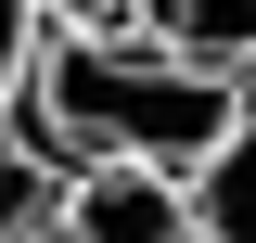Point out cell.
<instances>
[{
    "label": "cell",
    "instance_id": "1",
    "mask_svg": "<svg viewBox=\"0 0 256 243\" xmlns=\"http://www.w3.org/2000/svg\"><path fill=\"white\" fill-rule=\"evenodd\" d=\"M230 102H244L230 64H192V52H166V38L116 26V38H38L13 116H26V141L52 154L64 180H77V166H154V180H192V166L218 154Z\"/></svg>",
    "mask_w": 256,
    "mask_h": 243
},
{
    "label": "cell",
    "instance_id": "2",
    "mask_svg": "<svg viewBox=\"0 0 256 243\" xmlns=\"http://www.w3.org/2000/svg\"><path fill=\"white\" fill-rule=\"evenodd\" d=\"M52 243H192V205H180V180H154V166H77Z\"/></svg>",
    "mask_w": 256,
    "mask_h": 243
},
{
    "label": "cell",
    "instance_id": "3",
    "mask_svg": "<svg viewBox=\"0 0 256 243\" xmlns=\"http://www.w3.org/2000/svg\"><path fill=\"white\" fill-rule=\"evenodd\" d=\"M180 205H192V243H256V77H244V102H230L218 154L180 180Z\"/></svg>",
    "mask_w": 256,
    "mask_h": 243
},
{
    "label": "cell",
    "instance_id": "4",
    "mask_svg": "<svg viewBox=\"0 0 256 243\" xmlns=\"http://www.w3.org/2000/svg\"><path fill=\"white\" fill-rule=\"evenodd\" d=\"M128 26L166 38V52H192V64L256 77V0H128Z\"/></svg>",
    "mask_w": 256,
    "mask_h": 243
},
{
    "label": "cell",
    "instance_id": "5",
    "mask_svg": "<svg viewBox=\"0 0 256 243\" xmlns=\"http://www.w3.org/2000/svg\"><path fill=\"white\" fill-rule=\"evenodd\" d=\"M52 218H64V166L26 128H0V243H52Z\"/></svg>",
    "mask_w": 256,
    "mask_h": 243
},
{
    "label": "cell",
    "instance_id": "6",
    "mask_svg": "<svg viewBox=\"0 0 256 243\" xmlns=\"http://www.w3.org/2000/svg\"><path fill=\"white\" fill-rule=\"evenodd\" d=\"M26 64H38V13L0 0V128H13V102H26Z\"/></svg>",
    "mask_w": 256,
    "mask_h": 243
},
{
    "label": "cell",
    "instance_id": "7",
    "mask_svg": "<svg viewBox=\"0 0 256 243\" xmlns=\"http://www.w3.org/2000/svg\"><path fill=\"white\" fill-rule=\"evenodd\" d=\"M26 13H38L52 38H116V26H128V0H26Z\"/></svg>",
    "mask_w": 256,
    "mask_h": 243
}]
</instances>
